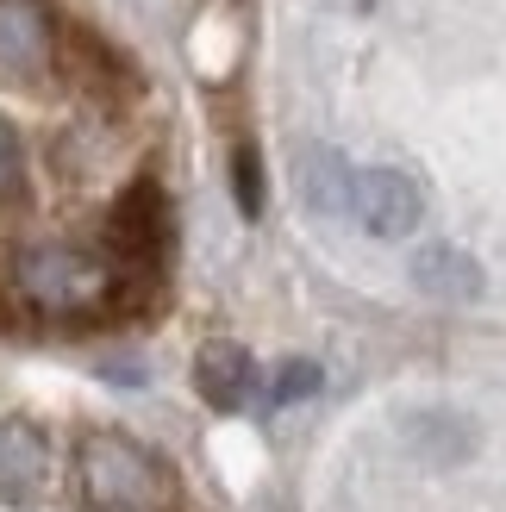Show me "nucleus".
<instances>
[{
    "mask_svg": "<svg viewBox=\"0 0 506 512\" xmlns=\"http://www.w3.org/2000/svg\"><path fill=\"white\" fill-rule=\"evenodd\" d=\"M19 182H25V157H19V132L7 119H0V207L19 194Z\"/></svg>",
    "mask_w": 506,
    "mask_h": 512,
    "instance_id": "11",
    "label": "nucleus"
},
{
    "mask_svg": "<svg viewBox=\"0 0 506 512\" xmlns=\"http://www.w3.org/2000/svg\"><path fill=\"white\" fill-rule=\"evenodd\" d=\"M413 288L432 294V300L463 306V300L482 294V263H475L469 250H457V244H432V250L413 256Z\"/></svg>",
    "mask_w": 506,
    "mask_h": 512,
    "instance_id": "7",
    "label": "nucleus"
},
{
    "mask_svg": "<svg viewBox=\"0 0 506 512\" xmlns=\"http://www.w3.org/2000/svg\"><path fill=\"white\" fill-rule=\"evenodd\" d=\"M75 494L88 512H169L175 481L144 444L119 438V431H94L75 450Z\"/></svg>",
    "mask_w": 506,
    "mask_h": 512,
    "instance_id": "1",
    "label": "nucleus"
},
{
    "mask_svg": "<svg viewBox=\"0 0 506 512\" xmlns=\"http://www.w3.org/2000/svg\"><path fill=\"white\" fill-rule=\"evenodd\" d=\"M232 182H238V213L244 219H257L263 213V169H257V150L238 144V157H232Z\"/></svg>",
    "mask_w": 506,
    "mask_h": 512,
    "instance_id": "10",
    "label": "nucleus"
},
{
    "mask_svg": "<svg viewBox=\"0 0 506 512\" xmlns=\"http://www.w3.org/2000/svg\"><path fill=\"white\" fill-rule=\"evenodd\" d=\"M294 182H300V200L307 213L319 219H350V182H357V163L332 144H307L294 163Z\"/></svg>",
    "mask_w": 506,
    "mask_h": 512,
    "instance_id": "4",
    "label": "nucleus"
},
{
    "mask_svg": "<svg viewBox=\"0 0 506 512\" xmlns=\"http://www.w3.org/2000/svg\"><path fill=\"white\" fill-rule=\"evenodd\" d=\"M194 381H200V400H207V406L238 413V406H250V394H257V363H250L244 344L213 338L207 350L194 356Z\"/></svg>",
    "mask_w": 506,
    "mask_h": 512,
    "instance_id": "5",
    "label": "nucleus"
},
{
    "mask_svg": "<svg viewBox=\"0 0 506 512\" xmlns=\"http://www.w3.org/2000/svg\"><path fill=\"white\" fill-rule=\"evenodd\" d=\"M275 406H294V400H307V394H319V363H288L282 375H275Z\"/></svg>",
    "mask_w": 506,
    "mask_h": 512,
    "instance_id": "12",
    "label": "nucleus"
},
{
    "mask_svg": "<svg viewBox=\"0 0 506 512\" xmlns=\"http://www.w3.org/2000/svg\"><path fill=\"white\" fill-rule=\"evenodd\" d=\"M350 219H357L369 238L400 244V238H413L419 219H425V188L394 163L357 169V182H350Z\"/></svg>",
    "mask_w": 506,
    "mask_h": 512,
    "instance_id": "3",
    "label": "nucleus"
},
{
    "mask_svg": "<svg viewBox=\"0 0 506 512\" xmlns=\"http://www.w3.org/2000/svg\"><path fill=\"white\" fill-rule=\"evenodd\" d=\"M113 244L132 256V263H157V256L169 250V200L150 182H138L113 207Z\"/></svg>",
    "mask_w": 506,
    "mask_h": 512,
    "instance_id": "6",
    "label": "nucleus"
},
{
    "mask_svg": "<svg viewBox=\"0 0 506 512\" xmlns=\"http://www.w3.org/2000/svg\"><path fill=\"white\" fill-rule=\"evenodd\" d=\"M13 281L38 313H94V306L113 294V269L88 250H69V244L19 250Z\"/></svg>",
    "mask_w": 506,
    "mask_h": 512,
    "instance_id": "2",
    "label": "nucleus"
},
{
    "mask_svg": "<svg viewBox=\"0 0 506 512\" xmlns=\"http://www.w3.org/2000/svg\"><path fill=\"white\" fill-rule=\"evenodd\" d=\"M50 57V25L32 0H0V69L32 75Z\"/></svg>",
    "mask_w": 506,
    "mask_h": 512,
    "instance_id": "8",
    "label": "nucleus"
},
{
    "mask_svg": "<svg viewBox=\"0 0 506 512\" xmlns=\"http://www.w3.org/2000/svg\"><path fill=\"white\" fill-rule=\"evenodd\" d=\"M44 481V438L32 425H0V500H32Z\"/></svg>",
    "mask_w": 506,
    "mask_h": 512,
    "instance_id": "9",
    "label": "nucleus"
}]
</instances>
